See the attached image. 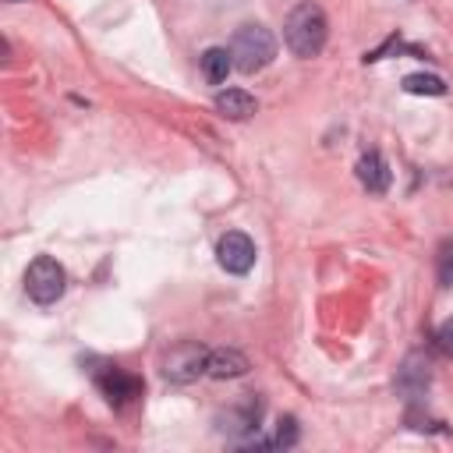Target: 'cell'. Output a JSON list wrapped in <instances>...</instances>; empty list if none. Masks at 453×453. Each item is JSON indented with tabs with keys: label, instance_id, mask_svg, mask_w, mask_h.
Here are the masks:
<instances>
[{
	"label": "cell",
	"instance_id": "cell-4",
	"mask_svg": "<svg viewBox=\"0 0 453 453\" xmlns=\"http://www.w3.org/2000/svg\"><path fill=\"white\" fill-rule=\"evenodd\" d=\"M64 287H67V276H64V265L50 255H39L28 273H25V290L35 304H53L64 297Z\"/></svg>",
	"mask_w": 453,
	"mask_h": 453
},
{
	"label": "cell",
	"instance_id": "cell-2",
	"mask_svg": "<svg viewBox=\"0 0 453 453\" xmlns=\"http://www.w3.org/2000/svg\"><path fill=\"white\" fill-rule=\"evenodd\" d=\"M273 57H276V35H273L265 25L251 21V25H241V28L234 32L230 60H234V67H237V71L255 74V71L269 67V64H273Z\"/></svg>",
	"mask_w": 453,
	"mask_h": 453
},
{
	"label": "cell",
	"instance_id": "cell-10",
	"mask_svg": "<svg viewBox=\"0 0 453 453\" xmlns=\"http://www.w3.org/2000/svg\"><path fill=\"white\" fill-rule=\"evenodd\" d=\"M248 368L251 365H248V357L237 347H216V350H209L205 375H212V379H241Z\"/></svg>",
	"mask_w": 453,
	"mask_h": 453
},
{
	"label": "cell",
	"instance_id": "cell-12",
	"mask_svg": "<svg viewBox=\"0 0 453 453\" xmlns=\"http://www.w3.org/2000/svg\"><path fill=\"white\" fill-rule=\"evenodd\" d=\"M230 67H234V60H230V50H223V46H209V50L202 53V74H205V81H209V85H219V81H226Z\"/></svg>",
	"mask_w": 453,
	"mask_h": 453
},
{
	"label": "cell",
	"instance_id": "cell-16",
	"mask_svg": "<svg viewBox=\"0 0 453 453\" xmlns=\"http://www.w3.org/2000/svg\"><path fill=\"white\" fill-rule=\"evenodd\" d=\"M7 4H21V0H7Z\"/></svg>",
	"mask_w": 453,
	"mask_h": 453
},
{
	"label": "cell",
	"instance_id": "cell-11",
	"mask_svg": "<svg viewBox=\"0 0 453 453\" xmlns=\"http://www.w3.org/2000/svg\"><path fill=\"white\" fill-rule=\"evenodd\" d=\"M216 110H219V117H226V120H248V117L258 110V103H255V96L244 92V88H223V92H216Z\"/></svg>",
	"mask_w": 453,
	"mask_h": 453
},
{
	"label": "cell",
	"instance_id": "cell-3",
	"mask_svg": "<svg viewBox=\"0 0 453 453\" xmlns=\"http://www.w3.org/2000/svg\"><path fill=\"white\" fill-rule=\"evenodd\" d=\"M159 368H163V379H166V382L188 386V382H195L198 375H205V368H209V350H205L202 343H195V340H180V343H173L170 350H163Z\"/></svg>",
	"mask_w": 453,
	"mask_h": 453
},
{
	"label": "cell",
	"instance_id": "cell-8",
	"mask_svg": "<svg viewBox=\"0 0 453 453\" xmlns=\"http://www.w3.org/2000/svg\"><path fill=\"white\" fill-rule=\"evenodd\" d=\"M96 386H99V393H103L113 407H124V403H131V400L142 396V379H138V375H127V372L117 368V365H106V368L96 375Z\"/></svg>",
	"mask_w": 453,
	"mask_h": 453
},
{
	"label": "cell",
	"instance_id": "cell-6",
	"mask_svg": "<svg viewBox=\"0 0 453 453\" xmlns=\"http://www.w3.org/2000/svg\"><path fill=\"white\" fill-rule=\"evenodd\" d=\"M428 386H432V361L421 350H411L396 372V393L407 400H421Z\"/></svg>",
	"mask_w": 453,
	"mask_h": 453
},
{
	"label": "cell",
	"instance_id": "cell-13",
	"mask_svg": "<svg viewBox=\"0 0 453 453\" xmlns=\"http://www.w3.org/2000/svg\"><path fill=\"white\" fill-rule=\"evenodd\" d=\"M403 92H411V96H446V81L439 74H407Z\"/></svg>",
	"mask_w": 453,
	"mask_h": 453
},
{
	"label": "cell",
	"instance_id": "cell-9",
	"mask_svg": "<svg viewBox=\"0 0 453 453\" xmlns=\"http://www.w3.org/2000/svg\"><path fill=\"white\" fill-rule=\"evenodd\" d=\"M357 180H361L365 191H372V195H386L393 177H389V166H386V159H382L379 152H365V156L357 159Z\"/></svg>",
	"mask_w": 453,
	"mask_h": 453
},
{
	"label": "cell",
	"instance_id": "cell-14",
	"mask_svg": "<svg viewBox=\"0 0 453 453\" xmlns=\"http://www.w3.org/2000/svg\"><path fill=\"white\" fill-rule=\"evenodd\" d=\"M435 276L442 287H453V237H446L439 244V255H435Z\"/></svg>",
	"mask_w": 453,
	"mask_h": 453
},
{
	"label": "cell",
	"instance_id": "cell-15",
	"mask_svg": "<svg viewBox=\"0 0 453 453\" xmlns=\"http://www.w3.org/2000/svg\"><path fill=\"white\" fill-rule=\"evenodd\" d=\"M435 343H439V350L453 361V319H446V322L435 329Z\"/></svg>",
	"mask_w": 453,
	"mask_h": 453
},
{
	"label": "cell",
	"instance_id": "cell-1",
	"mask_svg": "<svg viewBox=\"0 0 453 453\" xmlns=\"http://www.w3.org/2000/svg\"><path fill=\"white\" fill-rule=\"evenodd\" d=\"M326 35H329V25L319 4H297L283 21V42L301 60L319 57L326 46Z\"/></svg>",
	"mask_w": 453,
	"mask_h": 453
},
{
	"label": "cell",
	"instance_id": "cell-7",
	"mask_svg": "<svg viewBox=\"0 0 453 453\" xmlns=\"http://www.w3.org/2000/svg\"><path fill=\"white\" fill-rule=\"evenodd\" d=\"M258 421H262V400H258L255 393H248L241 403L219 411V418H216L219 432L234 435V439H237V435H251V432H258Z\"/></svg>",
	"mask_w": 453,
	"mask_h": 453
},
{
	"label": "cell",
	"instance_id": "cell-5",
	"mask_svg": "<svg viewBox=\"0 0 453 453\" xmlns=\"http://www.w3.org/2000/svg\"><path fill=\"white\" fill-rule=\"evenodd\" d=\"M216 262L234 273V276H244L251 265H255V241L241 230H226L219 241H216Z\"/></svg>",
	"mask_w": 453,
	"mask_h": 453
}]
</instances>
